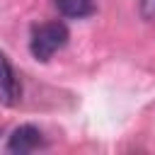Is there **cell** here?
Masks as SVG:
<instances>
[{
	"mask_svg": "<svg viewBox=\"0 0 155 155\" xmlns=\"http://www.w3.org/2000/svg\"><path fill=\"white\" fill-rule=\"evenodd\" d=\"M68 27L63 22H44L36 24L31 29V39H29V51L36 61H48L53 53H58L65 44H68Z\"/></svg>",
	"mask_w": 155,
	"mask_h": 155,
	"instance_id": "obj_1",
	"label": "cell"
},
{
	"mask_svg": "<svg viewBox=\"0 0 155 155\" xmlns=\"http://www.w3.org/2000/svg\"><path fill=\"white\" fill-rule=\"evenodd\" d=\"M44 148V136L36 126L31 124H22L12 131V136L7 138V153H34Z\"/></svg>",
	"mask_w": 155,
	"mask_h": 155,
	"instance_id": "obj_2",
	"label": "cell"
},
{
	"mask_svg": "<svg viewBox=\"0 0 155 155\" xmlns=\"http://www.w3.org/2000/svg\"><path fill=\"white\" fill-rule=\"evenodd\" d=\"M19 94H22V87H19L17 75H15V68H12L10 58L0 51V104L15 107L19 102Z\"/></svg>",
	"mask_w": 155,
	"mask_h": 155,
	"instance_id": "obj_3",
	"label": "cell"
},
{
	"mask_svg": "<svg viewBox=\"0 0 155 155\" xmlns=\"http://www.w3.org/2000/svg\"><path fill=\"white\" fill-rule=\"evenodd\" d=\"M56 7L63 17L82 19L94 12V0H56Z\"/></svg>",
	"mask_w": 155,
	"mask_h": 155,
	"instance_id": "obj_4",
	"label": "cell"
},
{
	"mask_svg": "<svg viewBox=\"0 0 155 155\" xmlns=\"http://www.w3.org/2000/svg\"><path fill=\"white\" fill-rule=\"evenodd\" d=\"M140 17L155 22V0H140Z\"/></svg>",
	"mask_w": 155,
	"mask_h": 155,
	"instance_id": "obj_5",
	"label": "cell"
}]
</instances>
